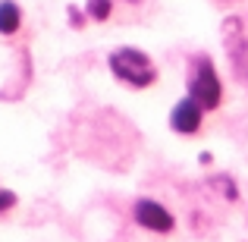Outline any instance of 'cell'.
Here are the masks:
<instances>
[{"label":"cell","mask_w":248,"mask_h":242,"mask_svg":"<svg viewBox=\"0 0 248 242\" xmlns=\"http://www.w3.org/2000/svg\"><path fill=\"white\" fill-rule=\"evenodd\" d=\"M107 66H110V73H113V79L129 85V88H148V85L157 82V66H154V60L145 50L129 48V44L110 50Z\"/></svg>","instance_id":"1"},{"label":"cell","mask_w":248,"mask_h":242,"mask_svg":"<svg viewBox=\"0 0 248 242\" xmlns=\"http://www.w3.org/2000/svg\"><path fill=\"white\" fill-rule=\"evenodd\" d=\"M188 97H195L204 107V113L207 110H217L223 104V82H220L211 57L192 60V69H188Z\"/></svg>","instance_id":"2"},{"label":"cell","mask_w":248,"mask_h":242,"mask_svg":"<svg viewBox=\"0 0 248 242\" xmlns=\"http://www.w3.org/2000/svg\"><path fill=\"white\" fill-rule=\"evenodd\" d=\"M132 220L141 226V230L148 233H157V236H164V233H173L176 230V217L170 208H164L157 198H139L132 205Z\"/></svg>","instance_id":"3"},{"label":"cell","mask_w":248,"mask_h":242,"mask_svg":"<svg viewBox=\"0 0 248 242\" xmlns=\"http://www.w3.org/2000/svg\"><path fill=\"white\" fill-rule=\"evenodd\" d=\"M201 123H204V107L188 95L182 97V101H176V107L170 110V129L179 132V135L201 132Z\"/></svg>","instance_id":"4"},{"label":"cell","mask_w":248,"mask_h":242,"mask_svg":"<svg viewBox=\"0 0 248 242\" xmlns=\"http://www.w3.org/2000/svg\"><path fill=\"white\" fill-rule=\"evenodd\" d=\"M22 29V6L16 0H0V35L10 38Z\"/></svg>","instance_id":"5"},{"label":"cell","mask_w":248,"mask_h":242,"mask_svg":"<svg viewBox=\"0 0 248 242\" xmlns=\"http://www.w3.org/2000/svg\"><path fill=\"white\" fill-rule=\"evenodd\" d=\"M85 16L94 22H107L113 16V0H85Z\"/></svg>","instance_id":"6"},{"label":"cell","mask_w":248,"mask_h":242,"mask_svg":"<svg viewBox=\"0 0 248 242\" xmlns=\"http://www.w3.org/2000/svg\"><path fill=\"white\" fill-rule=\"evenodd\" d=\"M230 57H232V66H236V73L242 76V79H248V41L242 38L239 44H232L230 48Z\"/></svg>","instance_id":"7"},{"label":"cell","mask_w":248,"mask_h":242,"mask_svg":"<svg viewBox=\"0 0 248 242\" xmlns=\"http://www.w3.org/2000/svg\"><path fill=\"white\" fill-rule=\"evenodd\" d=\"M214 186L223 189V198H226V201H236V198H239V189H236V182H232V176H226V173L214 176Z\"/></svg>","instance_id":"8"},{"label":"cell","mask_w":248,"mask_h":242,"mask_svg":"<svg viewBox=\"0 0 248 242\" xmlns=\"http://www.w3.org/2000/svg\"><path fill=\"white\" fill-rule=\"evenodd\" d=\"M16 192L13 189H0V214H6V211H13L16 208Z\"/></svg>","instance_id":"9"},{"label":"cell","mask_w":248,"mask_h":242,"mask_svg":"<svg viewBox=\"0 0 248 242\" xmlns=\"http://www.w3.org/2000/svg\"><path fill=\"white\" fill-rule=\"evenodd\" d=\"M66 16L73 19V25H76V29H82V25H85V16H82V10H79V6H69V10H66Z\"/></svg>","instance_id":"10"},{"label":"cell","mask_w":248,"mask_h":242,"mask_svg":"<svg viewBox=\"0 0 248 242\" xmlns=\"http://www.w3.org/2000/svg\"><path fill=\"white\" fill-rule=\"evenodd\" d=\"M126 3H141V0H126Z\"/></svg>","instance_id":"11"}]
</instances>
